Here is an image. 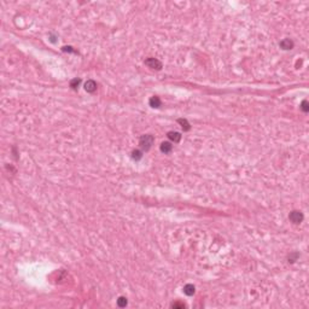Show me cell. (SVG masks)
<instances>
[{
    "label": "cell",
    "mask_w": 309,
    "mask_h": 309,
    "mask_svg": "<svg viewBox=\"0 0 309 309\" xmlns=\"http://www.w3.org/2000/svg\"><path fill=\"white\" fill-rule=\"evenodd\" d=\"M80 83H81V78H73L70 81V87L76 91L78 88V86H80Z\"/></svg>",
    "instance_id": "7c38bea8"
},
{
    "label": "cell",
    "mask_w": 309,
    "mask_h": 309,
    "mask_svg": "<svg viewBox=\"0 0 309 309\" xmlns=\"http://www.w3.org/2000/svg\"><path fill=\"white\" fill-rule=\"evenodd\" d=\"M145 64L149 66V68H151V69H154V70H161L162 66H163L162 65V62H159L158 59L152 58V57L145 59Z\"/></svg>",
    "instance_id": "3957f363"
},
{
    "label": "cell",
    "mask_w": 309,
    "mask_h": 309,
    "mask_svg": "<svg viewBox=\"0 0 309 309\" xmlns=\"http://www.w3.org/2000/svg\"><path fill=\"white\" fill-rule=\"evenodd\" d=\"M184 292H185V295H187V296H192V295H195V292H196V287L193 286L192 284H187V285L184 286Z\"/></svg>",
    "instance_id": "30bf717a"
},
{
    "label": "cell",
    "mask_w": 309,
    "mask_h": 309,
    "mask_svg": "<svg viewBox=\"0 0 309 309\" xmlns=\"http://www.w3.org/2000/svg\"><path fill=\"white\" fill-rule=\"evenodd\" d=\"M301 109L303 112H308L309 111V104L307 100H303L302 103H301Z\"/></svg>",
    "instance_id": "9a60e30c"
},
{
    "label": "cell",
    "mask_w": 309,
    "mask_h": 309,
    "mask_svg": "<svg viewBox=\"0 0 309 309\" xmlns=\"http://www.w3.org/2000/svg\"><path fill=\"white\" fill-rule=\"evenodd\" d=\"M161 151L163 152V154H169V152H172V150H173V145L169 143V141H164V143L161 144Z\"/></svg>",
    "instance_id": "ba28073f"
},
{
    "label": "cell",
    "mask_w": 309,
    "mask_h": 309,
    "mask_svg": "<svg viewBox=\"0 0 309 309\" xmlns=\"http://www.w3.org/2000/svg\"><path fill=\"white\" fill-rule=\"evenodd\" d=\"M168 138L172 140V141H174V143H179L180 140H181V134L180 133H177V132H168Z\"/></svg>",
    "instance_id": "52a82bcc"
},
{
    "label": "cell",
    "mask_w": 309,
    "mask_h": 309,
    "mask_svg": "<svg viewBox=\"0 0 309 309\" xmlns=\"http://www.w3.org/2000/svg\"><path fill=\"white\" fill-rule=\"evenodd\" d=\"M149 104H150V106L151 108H159L161 105H162V101H161V99H159V97H151L150 98V100H149Z\"/></svg>",
    "instance_id": "8992f818"
},
{
    "label": "cell",
    "mask_w": 309,
    "mask_h": 309,
    "mask_svg": "<svg viewBox=\"0 0 309 309\" xmlns=\"http://www.w3.org/2000/svg\"><path fill=\"white\" fill-rule=\"evenodd\" d=\"M132 158L134 161H140L143 158V152L140 150H133L132 151Z\"/></svg>",
    "instance_id": "8fae6325"
},
{
    "label": "cell",
    "mask_w": 309,
    "mask_h": 309,
    "mask_svg": "<svg viewBox=\"0 0 309 309\" xmlns=\"http://www.w3.org/2000/svg\"><path fill=\"white\" fill-rule=\"evenodd\" d=\"M154 138L151 135V134H145V135H141L140 139H139V145L141 147L143 151H149L151 149V146L154 145Z\"/></svg>",
    "instance_id": "6da1fadb"
},
{
    "label": "cell",
    "mask_w": 309,
    "mask_h": 309,
    "mask_svg": "<svg viewBox=\"0 0 309 309\" xmlns=\"http://www.w3.org/2000/svg\"><path fill=\"white\" fill-rule=\"evenodd\" d=\"M279 46L283 48V50H292L293 48V41L290 40V39H283L280 41Z\"/></svg>",
    "instance_id": "5b68a950"
},
{
    "label": "cell",
    "mask_w": 309,
    "mask_h": 309,
    "mask_svg": "<svg viewBox=\"0 0 309 309\" xmlns=\"http://www.w3.org/2000/svg\"><path fill=\"white\" fill-rule=\"evenodd\" d=\"M303 214L301 213V211H298V210H293V211H291L290 213V215H289V220L291 221L292 223H295V225H298V223H301L302 221H303Z\"/></svg>",
    "instance_id": "7a4b0ae2"
},
{
    "label": "cell",
    "mask_w": 309,
    "mask_h": 309,
    "mask_svg": "<svg viewBox=\"0 0 309 309\" xmlns=\"http://www.w3.org/2000/svg\"><path fill=\"white\" fill-rule=\"evenodd\" d=\"M127 303H128V301H127V298L121 296V297H119L117 299V306L120 307V308H124L126 306H127Z\"/></svg>",
    "instance_id": "4fadbf2b"
},
{
    "label": "cell",
    "mask_w": 309,
    "mask_h": 309,
    "mask_svg": "<svg viewBox=\"0 0 309 309\" xmlns=\"http://www.w3.org/2000/svg\"><path fill=\"white\" fill-rule=\"evenodd\" d=\"M185 307H186V304H185L184 302H174V303L172 304V308H174V309H177V308L184 309Z\"/></svg>",
    "instance_id": "5bb4252c"
},
{
    "label": "cell",
    "mask_w": 309,
    "mask_h": 309,
    "mask_svg": "<svg viewBox=\"0 0 309 309\" xmlns=\"http://www.w3.org/2000/svg\"><path fill=\"white\" fill-rule=\"evenodd\" d=\"M177 123L181 126V128H182L185 132H188V131L191 129V124L188 123V121L186 119H179V120H177Z\"/></svg>",
    "instance_id": "9c48e42d"
},
{
    "label": "cell",
    "mask_w": 309,
    "mask_h": 309,
    "mask_svg": "<svg viewBox=\"0 0 309 309\" xmlns=\"http://www.w3.org/2000/svg\"><path fill=\"white\" fill-rule=\"evenodd\" d=\"M85 89L88 93H93L97 91V82L94 80H87V82L85 83Z\"/></svg>",
    "instance_id": "277c9868"
}]
</instances>
